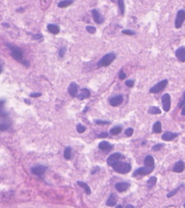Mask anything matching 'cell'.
I'll list each match as a JSON object with an SVG mask.
<instances>
[{"mask_svg":"<svg viewBox=\"0 0 185 208\" xmlns=\"http://www.w3.org/2000/svg\"><path fill=\"white\" fill-rule=\"evenodd\" d=\"M68 93L72 97H76L78 93V86L75 82H71L68 86Z\"/></svg>","mask_w":185,"mask_h":208,"instance_id":"12","label":"cell"},{"mask_svg":"<svg viewBox=\"0 0 185 208\" xmlns=\"http://www.w3.org/2000/svg\"><path fill=\"white\" fill-rule=\"evenodd\" d=\"M23 8H22V7H21V8H19V9H17V12H20V11H21V12H23Z\"/></svg>","mask_w":185,"mask_h":208,"instance_id":"50","label":"cell"},{"mask_svg":"<svg viewBox=\"0 0 185 208\" xmlns=\"http://www.w3.org/2000/svg\"><path fill=\"white\" fill-rule=\"evenodd\" d=\"M117 3L120 13L121 15H124V12H125V5H124V0H117Z\"/></svg>","mask_w":185,"mask_h":208,"instance_id":"29","label":"cell"},{"mask_svg":"<svg viewBox=\"0 0 185 208\" xmlns=\"http://www.w3.org/2000/svg\"><path fill=\"white\" fill-rule=\"evenodd\" d=\"M112 167H113V170L114 171L121 174H127L130 173L131 170H132V166H131L130 163L122 162V161H119V162H116Z\"/></svg>","mask_w":185,"mask_h":208,"instance_id":"2","label":"cell"},{"mask_svg":"<svg viewBox=\"0 0 185 208\" xmlns=\"http://www.w3.org/2000/svg\"><path fill=\"white\" fill-rule=\"evenodd\" d=\"M76 129H77V131L79 133V134H83V133H84L85 131H86L85 126L82 125L81 123H79V124L77 125V126H76Z\"/></svg>","mask_w":185,"mask_h":208,"instance_id":"32","label":"cell"},{"mask_svg":"<svg viewBox=\"0 0 185 208\" xmlns=\"http://www.w3.org/2000/svg\"><path fill=\"white\" fill-rule=\"evenodd\" d=\"M126 207V208H133V207H134V206H133V205H126V206H125V207Z\"/></svg>","mask_w":185,"mask_h":208,"instance_id":"47","label":"cell"},{"mask_svg":"<svg viewBox=\"0 0 185 208\" xmlns=\"http://www.w3.org/2000/svg\"><path fill=\"white\" fill-rule=\"evenodd\" d=\"M6 46L8 49H10V52H11V56L14 60H15L17 62H19L22 65H25L26 67H28L30 65L29 62L27 61L24 58L23 52H22V50L19 47L15 46L14 44H10V43H7Z\"/></svg>","mask_w":185,"mask_h":208,"instance_id":"1","label":"cell"},{"mask_svg":"<svg viewBox=\"0 0 185 208\" xmlns=\"http://www.w3.org/2000/svg\"><path fill=\"white\" fill-rule=\"evenodd\" d=\"M116 208H123V207H124L122 206V205H117V206H116Z\"/></svg>","mask_w":185,"mask_h":208,"instance_id":"51","label":"cell"},{"mask_svg":"<svg viewBox=\"0 0 185 208\" xmlns=\"http://www.w3.org/2000/svg\"><path fill=\"white\" fill-rule=\"evenodd\" d=\"M175 55L178 60L182 62H185V47H181L179 49H176L175 52Z\"/></svg>","mask_w":185,"mask_h":208,"instance_id":"16","label":"cell"},{"mask_svg":"<svg viewBox=\"0 0 185 208\" xmlns=\"http://www.w3.org/2000/svg\"><path fill=\"white\" fill-rule=\"evenodd\" d=\"M2 25H3V26L7 27V28H9V27H10V25H9V24H8L7 23H4L2 24Z\"/></svg>","mask_w":185,"mask_h":208,"instance_id":"49","label":"cell"},{"mask_svg":"<svg viewBox=\"0 0 185 208\" xmlns=\"http://www.w3.org/2000/svg\"><path fill=\"white\" fill-rule=\"evenodd\" d=\"M161 102L163 105V109L165 112H168L171 109V96L169 94L166 93L161 96Z\"/></svg>","mask_w":185,"mask_h":208,"instance_id":"6","label":"cell"},{"mask_svg":"<svg viewBox=\"0 0 185 208\" xmlns=\"http://www.w3.org/2000/svg\"><path fill=\"white\" fill-rule=\"evenodd\" d=\"M153 132L154 134H161L162 132V126L160 121H156L153 126Z\"/></svg>","mask_w":185,"mask_h":208,"instance_id":"23","label":"cell"},{"mask_svg":"<svg viewBox=\"0 0 185 208\" xmlns=\"http://www.w3.org/2000/svg\"><path fill=\"white\" fill-rule=\"evenodd\" d=\"M43 38V35L41 33H36L32 35V39L33 40H40Z\"/></svg>","mask_w":185,"mask_h":208,"instance_id":"40","label":"cell"},{"mask_svg":"<svg viewBox=\"0 0 185 208\" xmlns=\"http://www.w3.org/2000/svg\"><path fill=\"white\" fill-rule=\"evenodd\" d=\"M47 170V167L45 165H36L34 167H32L30 169V171H31L32 174L35 175H38V176H41L43 174L45 173V172Z\"/></svg>","mask_w":185,"mask_h":208,"instance_id":"9","label":"cell"},{"mask_svg":"<svg viewBox=\"0 0 185 208\" xmlns=\"http://www.w3.org/2000/svg\"><path fill=\"white\" fill-rule=\"evenodd\" d=\"M42 95V94L39 93V92H37V93H31L30 94V96L32 98H38L39 96H41Z\"/></svg>","mask_w":185,"mask_h":208,"instance_id":"45","label":"cell"},{"mask_svg":"<svg viewBox=\"0 0 185 208\" xmlns=\"http://www.w3.org/2000/svg\"><path fill=\"white\" fill-rule=\"evenodd\" d=\"M184 105H185V92H184L183 95H182V98H181L180 102L178 104V107L180 108V107H182Z\"/></svg>","mask_w":185,"mask_h":208,"instance_id":"36","label":"cell"},{"mask_svg":"<svg viewBox=\"0 0 185 208\" xmlns=\"http://www.w3.org/2000/svg\"><path fill=\"white\" fill-rule=\"evenodd\" d=\"M119 78L121 79V80H124V79L127 78V74L124 73V72L122 70H120V72H119Z\"/></svg>","mask_w":185,"mask_h":208,"instance_id":"43","label":"cell"},{"mask_svg":"<svg viewBox=\"0 0 185 208\" xmlns=\"http://www.w3.org/2000/svg\"><path fill=\"white\" fill-rule=\"evenodd\" d=\"M157 183V178L155 176H152L147 181V185L148 189H152L155 186Z\"/></svg>","mask_w":185,"mask_h":208,"instance_id":"25","label":"cell"},{"mask_svg":"<svg viewBox=\"0 0 185 208\" xmlns=\"http://www.w3.org/2000/svg\"><path fill=\"white\" fill-rule=\"evenodd\" d=\"M185 170V163L184 161L179 160L176 162L173 167V171L176 173H181Z\"/></svg>","mask_w":185,"mask_h":208,"instance_id":"13","label":"cell"},{"mask_svg":"<svg viewBox=\"0 0 185 208\" xmlns=\"http://www.w3.org/2000/svg\"><path fill=\"white\" fill-rule=\"evenodd\" d=\"M164 144L163 143H159V144H156L155 145L153 146L152 147V150L154 152H158V151H160L163 147H164Z\"/></svg>","mask_w":185,"mask_h":208,"instance_id":"31","label":"cell"},{"mask_svg":"<svg viewBox=\"0 0 185 208\" xmlns=\"http://www.w3.org/2000/svg\"><path fill=\"white\" fill-rule=\"evenodd\" d=\"M47 29L51 33H52V34H54V35L58 34L60 31L59 27L58 25H55V24H52V23L48 24Z\"/></svg>","mask_w":185,"mask_h":208,"instance_id":"20","label":"cell"},{"mask_svg":"<svg viewBox=\"0 0 185 208\" xmlns=\"http://www.w3.org/2000/svg\"><path fill=\"white\" fill-rule=\"evenodd\" d=\"M179 136V134L178 133H173L171 132V131H166L164 134L162 135L161 139H163V141H166V142H170V141H172L173 139H174L175 138H176Z\"/></svg>","mask_w":185,"mask_h":208,"instance_id":"14","label":"cell"},{"mask_svg":"<svg viewBox=\"0 0 185 208\" xmlns=\"http://www.w3.org/2000/svg\"><path fill=\"white\" fill-rule=\"evenodd\" d=\"M118 200V197L117 195L114 193H112L111 194V195L109 196V197L108 198L106 201V205L108 207H114L116 205V204L117 203Z\"/></svg>","mask_w":185,"mask_h":208,"instance_id":"19","label":"cell"},{"mask_svg":"<svg viewBox=\"0 0 185 208\" xmlns=\"http://www.w3.org/2000/svg\"><path fill=\"white\" fill-rule=\"evenodd\" d=\"M130 183L129 182H118L115 184V188L119 192H124L130 188Z\"/></svg>","mask_w":185,"mask_h":208,"instance_id":"15","label":"cell"},{"mask_svg":"<svg viewBox=\"0 0 185 208\" xmlns=\"http://www.w3.org/2000/svg\"><path fill=\"white\" fill-rule=\"evenodd\" d=\"M122 33L123 34H125V35H128V36H133V35L136 34L135 31H132L130 30V29H124L122 31Z\"/></svg>","mask_w":185,"mask_h":208,"instance_id":"37","label":"cell"},{"mask_svg":"<svg viewBox=\"0 0 185 208\" xmlns=\"http://www.w3.org/2000/svg\"><path fill=\"white\" fill-rule=\"evenodd\" d=\"M147 112L149 114H151V115H159V114L161 113V110H160V108L158 107H155V106H152V107H149Z\"/></svg>","mask_w":185,"mask_h":208,"instance_id":"26","label":"cell"},{"mask_svg":"<svg viewBox=\"0 0 185 208\" xmlns=\"http://www.w3.org/2000/svg\"><path fill=\"white\" fill-rule=\"evenodd\" d=\"M134 84H135V80H127L125 81V85L127 86L128 87H130V88L133 87Z\"/></svg>","mask_w":185,"mask_h":208,"instance_id":"41","label":"cell"},{"mask_svg":"<svg viewBox=\"0 0 185 208\" xmlns=\"http://www.w3.org/2000/svg\"><path fill=\"white\" fill-rule=\"evenodd\" d=\"M116 54L114 52H110L106 54L101 58V60L97 63L98 68H102V67H108L116 59Z\"/></svg>","mask_w":185,"mask_h":208,"instance_id":"3","label":"cell"},{"mask_svg":"<svg viewBox=\"0 0 185 208\" xmlns=\"http://www.w3.org/2000/svg\"><path fill=\"white\" fill-rule=\"evenodd\" d=\"M133 133H134V130L132 128H128L127 129L125 130V131H124V134H125V135L127 136H128V137H130V136H132V134H133Z\"/></svg>","mask_w":185,"mask_h":208,"instance_id":"38","label":"cell"},{"mask_svg":"<svg viewBox=\"0 0 185 208\" xmlns=\"http://www.w3.org/2000/svg\"><path fill=\"white\" fill-rule=\"evenodd\" d=\"M122 128L121 126H115V127H113L112 129L110 130V134L114 136L118 135V134H119L122 132Z\"/></svg>","mask_w":185,"mask_h":208,"instance_id":"27","label":"cell"},{"mask_svg":"<svg viewBox=\"0 0 185 208\" xmlns=\"http://www.w3.org/2000/svg\"><path fill=\"white\" fill-rule=\"evenodd\" d=\"M91 96V92L87 88H83L80 90V93L77 94V98L79 100H83V99L89 98Z\"/></svg>","mask_w":185,"mask_h":208,"instance_id":"17","label":"cell"},{"mask_svg":"<svg viewBox=\"0 0 185 208\" xmlns=\"http://www.w3.org/2000/svg\"><path fill=\"white\" fill-rule=\"evenodd\" d=\"M74 2V0H62L59 2L57 5V6L59 8H65L67 7L68 6H70Z\"/></svg>","mask_w":185,"mask_h":208,"instance_id":"24","label":"cell"},{"mask_svg":"<svg viewBox=\"0 0 185 208\" xmlns=\"http://www.w3.org/2000/svg\"><path fill=\"white\" fill-rule=\"evenodd\" d=\"M168 84V80L167 79H164L161 81H159L158 84L154 85L153 86L151 87V89L149 90V92L151 94H158L160 92L163 91L165 88L166 87Z\"/></svg>","mask_w":185,"mask_h":208,"instance_id":"5","label":"cell"},{"mask_svg":"<svg viewBox=\"0 0 185 208\" xmlns=\"http://www.w3.org/2000/svg\"><path fill=\"white\" fill-rule=\"evenodd\" d=\"M91 14H92V18H93V21H95V23L97 24H101L103 23V22L104 21V17H102V15L100 14L99 11L96 9H93L91 11Z\"/></svg>","mask_w":185,"mask_h":208,"instance_id":"11","label":"cell"},{"mask_svg":"<svg viewBox=\"0 0 185 208\" xmlns=\"http://www.w3.org/2000/svg\"><path fill=\"white\" fill-rule=\"evenodd\" d=\"M124 101L123 99V96L121 94L116 95V96H112L109 99V104L110 105H112V107H118Z\"/></svg>","mask_w":185,"mask_h":208,"instance_id":"10","label":"cell"},{"mask_svg":"<svg viewBox=\"0 0 185 208\" xmlns=\"http://www.w3.org/2000/svg\"><path fill=\"white\" fill-rule=\"evenodd\" d=\"M95 123H96V124H98V125L111 124V122L110 121H106V120H95Z\"/></svg>","mask_w":185,"mask_h":208,"instance_id":"39","label":"cell"},{"mask_svg":"<svg viewBox=\"0 0 185 208\" xmlns=\"http://www.w3.org/2000/svg\"><path fill=\"white\" fill-rule=\"evenodd\" d=\"M9 127H10V125L8 124L7 123H5V122H2L1 124H0V131H7V130L9 128Z\"/></svg>","mask_w":185,"mask_h":208,"instance_id":"34","label":"cell"},{"mask_svg":"<svg viewBox=\"0 0 185 208\" xmlns=\"http://www.w3.org/2000/svg\"><path fill=\"white\" fill-rule=\"evenodd\" d=\"M85 29H86L87 31H88L89 33H91V34H94V33H96V28L94 26L88 25V26L85 27Z\"/></svg>","mask_w":185,"mask_h":208,"instance_id":"33","label":"cell"},{"mask_svg":"<svg viewBox=\"0 0 185 208\" xmlns=\"http://www.w3.org/2000/svg\"><path fill=\"white\" fill-rule=\"evenodd\" d=\"M88 109H89V107H87V106H86V107H85V109L83 110V113H85V112H87V111H88Z\"/></svg>","mask_w":185,"mask_h":208,"instance_id":"48","label":"cell"},{"mask_svg":"<svg viewBox=\"0 0 185 208\" xmlns=\"http://www.w3.org/2000/svg\"><path fill=\"white\" fill-rule=\"evenodd\" d=\"M77 184H78L80 187L83 188V189H84V191H85V194H86L87 195H90V194H91V188L89 187V186H88L86 183L81 181H77Z\"/></svg>","mask_w":185,"mask_h":208,"instance_id":"22","label":"cell"},{"mask_svg":"<svg viewBox=\"0 0 185 208\" xmlns=\"http://www.w3.org/2000/svg\"><path fill=\"white\" fill-rule=\"evenodd\" d=\"M184 207H185V203L184 204Z\"/></svg>","mask_w":185,"mask_h":208,"instance_id":"53","label":"cell"},{"mask_svg":"<svg viewBox=\"0 0 185 208\" xmlns=\"http://www.w3.org/2000/svg\"><path fill=\"white\" fill-rule=\"evenodd\" d=\"M25 102H26L27 104H30V101H28V100H27L26 99H25Z\"/></svg>","mask_w":185,"mask_h":208,"instance_id":"52","label":"cell"},{"mask_svg":"<svg viewBox=\"0 0 185 208\" xmlns=\"http://www.w3.org/2000/svg\"><path fill=\"white\" fill-rule=\"evenodd\" d=\"M144 165L151 167H155V160L152 155H147L144 159Z\"/></svg>","mask_w":185,"mask_h":208,"instance_id":"21","label":"cell"},{"mask_svg":"<svg viewBox=\"0 0 185 208\" xmlns=\"http://www.w3.org/2000/svg\"><path fill=\"white\" fill-rule=\"evenodd\" d=\"M182 186H183V185H181V186H178L177 188H176V189H173V190H171V191H169V192H168V194H167V195H166V197H168V198H171V197H174V196L175 195V194H176V193H177L178 191H179V189H180L182 187Z\"/></svg>","mask_w":185,"mask_h":208,"instance_id":"30","label":"cell"},{"mask_svg":"<svg viewBox=\"0 0 185 208\" xmlns=\"http://www.w3.org/2000/svg\"><path fill=\"white\" fill-rule=\"evenodd\" d=\"M98 148L102 151H106L108 152L110 150H112L113 148V146L109 143V142H106V141H102L98 144Z\"/></svg>","mask_w":185,"mask_h":208,"instance_id":"18","label":"cell"},{"mask_svg":"<svg viewBox=\"0 0 185 208\" xmlns=\"http://www.w3.org/2000/svg\"><path fill=\"white\" fill-rule=\"evenodd\" d=\"M66 52H67V49L66 47H63L60 48L59 50V56L60 57H64V55H65V54H66Z\"/></svg>","mask_w":185,"mask_h":208,"instance_id":"35","label":"cell"},{"mask_svg":"<svg viewBox=\"0 0 185 208\" xmlns=\"http://www.w3.org/2000/svg\"><path fill=\"white\" fill-rule=\"evenodd\" d=\"M100 168L99 167H94L92 169V170H91V175H94V174L97 173L98 172L100 171Z\"/></svg>","mask_w":185,"mask_h":208,"instance_id":"44","label":"cell"},{"mask_svg":"<svg viewBox=\"0 0 185 208\" xmlns=\"http://www.w3.org/2000/svg\"><path fill=\"white\" fill-rule=\"evenodd\" d=\"M64 157L66 159H70L72 157V148L70 147H67L65 148L64 151Z\"/></svg>","mask_w":185,"mask_h":208,"instance_id":"28","label":"cell"},{"mask_svg":"<svg viewBox=\"0 0 185 208\" xmlns=\"http://www.w3.org/2000/svg\"><path fill=\"white\" fill-rule=\"evenodd\" d=\"M185 21V11L184 10H180L178 11L176 17L175 19V28L176 29H180L182 24Z\"/></svg>","mask_w":185,"mask_h":208,"instance_id":"7","label":"cell"},{"mask_svg":"<svg viewBox=\"0 0 185 208\" xmlns=\"http://www.w3.org/2000/svg\"><path fill=\"white\" fill-rule=\"evenodd\" d=\"M122 155L121 153L119 152H115L112 155H110L109 157H108L107 159V165L108 166H112L114 164H115L116 162H119L120 159L122 158Z\"/></svg>","mask_w":185,"mask_h":208,"instance_id":"8","label":"cell"},{"mask_svg":"<svg viewBox=\"0 0 185 208\" xmlns=\"http://www.w3.org/2000/svg\"><path fill=\"white\" fill-rule=\"evenodd\" d=\"M181 114H182V115L185 116V105L183 106V108H182V112H181Z\"/></svg>","mask_w":185,"mask_h":208,"instance_id":"46","label":"cell"},{"mask_svg":"<svg viewBox=\"0 0 185 208\" xmlns=\"http://www.w3.org/2000/svg\"><path fill=\"white\" fill-rule=\"evenodd\" d=\"M155 167H151V166L145 165L143 167H140L135 170L132 174V177H137L138 175H147L152 173Z\"/></svg>","mask_w":185,"mask_h":208,"instance_id":"4","label":"cell"},{"mask_svg":"<svg viewBox=\"0 0 185 208\" xmlns=\"http://www.w3.org/2000/svg\"><path fill=\"white\" fill-rule=\"evenodd\" d=\"M108 136V132H102L99 134L98 135H97L98 138H100V139H105V138H107Z\"/></svg>","mask_w":185,"mask_h":208,"instance_id":"42","label":"cell"}]
</instances>
